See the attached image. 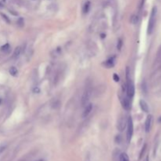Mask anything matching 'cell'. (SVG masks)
Listing matches in <instances>:
<instances>
[{"label": "cell", "instance_id": "cell-12", "mask_svg": "<svg viewBox=\"0 0 161 161\" xmlns=\"http://www.w3.org/2000/svg\"><path fill=\"white\" fill-rule=\"evenodd\" d=\"M9 74L11 75V76H17V73H18V71H17V69L15 67H11L9 68Z\"/></svg>", "mask_w": 161, "mask_h": 161}, {"label": "cell", "instance_id": "cell-18", "mask_svg": "<svg viewBox=\"0 0 161 161\" xmlns=\"http://www.w3.org/2000/svg\"><path fill=\"white\" fill-rule=\"evenodd\" d=\"M113 79H114L115 82H119V81H120V77H119V76H118L117 74L114 73V75H113Z\"/></svg>", "mask_w": 161, "mask_h": 161}, {"label": "cell", "instance_id": "cell-2", "mask_svg": "<svg viewBox=\"0 0 161 161\" xmlns=\"http://www.w3.org/2000/svg\"><path fill=\"white\" fill-rule=\"evenodd\" d=\"M157 9L156 6H154L152 9L151 14H150V17L149 20V25H148V33L150 35L153 33L155 24H156V17H157Z\"/></svg>", "mask_w": 161, "mask_h": 161}, {"label": "cell", "instance_id": "cell-11", "mask_svg": "<svg viewBox=\"0 0 161 161\" xmlns=\"http://www.w3.org/2000/svg\"><path fill=\"white\" fill-rule=\"evenodd\" d=\"M0 50H1V51L3 52V53H8L9 51V50H10V46H9V44L6 43V44L3 45L1 48H0Z\"/></svg>", "mask_w": 161, "mask_h": 161}, {"label": "cell", "instance_id": "cell-17", "mask_svg": "<svg viewBox=\"0 0 161 161\" xmlns=\"http://www.w3.org/2000/svg\"><path fill=\"white\" fill-rule=\"evenodd\" d=\"M131 21H132V23L134 24H135L137 22H138V17L137 16H133L132 17V19H131Z\"/></svg>", "mask_w": 161, "mask_h": 161}, {"label": "cell", "instance_id": "cell-21", "mask_svg": "<svg viewBox=\"0 0 161 161\" xmlns=\"http://www.w3.org/2000/svg\"><path fill=\"white\" fill-rule=\"evenodd\" d=\"M34 92H37V93H39V89L38 87L35 88V89H34Z\"/></svg>", "mask_w": 161, "mask_h": 161}, {"label": "cell", "instance_id": "cell-6", "mask_svg": "<svg viewBox=\"0 0 161 161\" xmlns=\"http://www.w3.org/2000/svg\"><path fill=\"white\" fill-rule=\"evenodd\" d=\"M152 123H153V116L151 115H149L146 118V123H145V130L146 132H149L150 129L152 127Z\"/></svg>", "mask_w": 161, "mask_h": 161}, {"label": "cell", "instance_id": "cell-15", "mask_svg": "<svg viewBox=\"0 0 161 161\" xmlns=\"http://www.w3.org/2000/svg\"><path fill=\"white\" fill-rule=\"evenodd\" d=\"M90 3L89 1H87V2L85 3L84 5V6H83V12L86 13H87L89 11V9H90Z\"/></svg>", "mask_w": 161, "mask_h": 161}, {"label": "cell", "instance_id": "cell-14", "mask_svg": "<svg viewBox=\"0 0 161 161\" xmlns=\"http://www.w3.org/2000/svg\"><path fill=\"white\" fill-rule=\"evenodd\" d=\"M120 161H129V157L126 153H122L120 156Z\"/></svg>", "mask_w": 161, "mask_h": 161}, {"label": "cell", "instance_id": "cell-4", "mask_svg": "<svg viewBox=\"0 0 161 161\" xmlns=\"http://www.w3.org/2000/svg\"><path fill=\"white\" fill-rule=\"evenodd\" d=\"M90 90H86L84 94L82 96L81 98V104L83 107L86 105H87L89 104V100H90Z\"/></svg>", "mask_w": 161, "mask_h": 161}, {"label": "cell", "instance_id": "cell-23", "mask_svg": "<svg viewBox=\"0 0 161 161\" xmlns=\"http://www.w3.org/2000/svg\"><path fill=\"white\" fill-rule=\"evenodd\" d=\"M37 161H45V160H42V159H41V160H37Z\"/></svg>", "mask_w": 161, "mask_h": 161}, {"label": "cell", "instance_id": "cell-22", "mask_svg": "<svg viewBox=\"0 0 161 161\" xmlns=\"http://www.w3.org/2000/svg\"><path fill=\"white\" fill-rule=\"evenodd\" d=\"M145 161H149V157H147L146 158V160H145Z\"/></svg>", "mask_w": 161, "mask_h": 161}, {"label": "cell", "instance_id": "cell-3", "mask_svg": "<svg viewBox=\"0 0 161 161\" xmlns=\"http://www.w3.org/2000/svg\"><path fill=\"white\" fill-rule=\"evenodd\" d=\"M127 142H130L131 140V138L133 136V133H134V123L131 117H129L127 119Z\"/></svg>", "mask_w": 161, "mask_h": 161}, {"label": "cell", "instance_id": "cell-19", "mask_svg": "<svg viewBox=\"0 0 161 161\" xmlns=\"http://www.w3.org/2000/svg\"><path fill=\"white\" fill-rule=\"evenodd\" d=\"M1 16L2 17V18L6 21L7 23H9V22H10V21H9V19L7 17V16H6V15H5V14H3V13H1Z\"/></svg>", "mask_w": 161, "mask_h": 161}, {"label": "cell", "instance_id": "cell-7", "mask_svg": "<svg viewBox=\"0 0 161 161\" xmlns=\"http://www.w3.org/2000/svg\"><path fill=\"white\" fill-rule=\"evenodd\" d=\"M93 109V105L92 104H88L87 105H86L85 106V109L83 112V115H82V117L83 118H87L90 113L91 112V111H92Z\"/></svg>", "mask_w": 161, "mask_h": 161}, {"label": "cell", "instance_id": "cell-5", "mask_svg": "<svg viewBox=\"0 0 161 161\" xmlns=\"http://www.w3.org/2000/svg\"><path fill=\"white\" fill-rule=\"evenodd\" d=\"M127 124V120L125 119V117H122L118 121V124H117V128L120 131H123L124 129L126 128Z\"/></svg>", "mask_w": 161, "mask_h": 161}, {"label": "cell", "instance_id": "cell-10", "mask_svg": "<svg viewBox=\"0 0 161 161\" xmlns=\"http://www.w3.org/2000/svg\"><path fill=\"white\" fill-rule=\"evenodd\" d=\"M105 66L106 68H112V67H113L114 66V58L112 57V58H110L109 59V60H107L105 63Z\"/></svg>", "mask_w": 161, "mask_h": 161}, {"label": "cell", "instance_id": "cell-1", "mask_svg": "<svg viewBox=\"0 0 161 161\" xmlns=\"http://www.w3.org/2000/svg\"><path fill=\"white\" fill-rule=\"evenodd\" d=\"M126 73H127V94L129 98H132L134 95H135V85H134L130 77V69H129L128 67H127Z\"/></svg>", "mask_w": 161, "mask_h": 161}, {"label": "cell", "instance_id": "cell-8", "mask_svg": "<svg viewBox=\"0 0 161 161\" xmlns=\"http://www.w3.org/2000/svg\"><path fill=\"white\" fill-rule=\"evenodd\" d=\"M139 105H140V107H141V109L143 112H149V108L148 104L146 103V101H145L144 100H140V101H139Z\"/></svg>", "mask_w": 161, "mask_h": 161}, {"label": "cell", "instance_id": "cell-9", "mask_svg": "<svg viewBox=\"0 0 161 161\" xmlns=\"http://www.w3.org/2000/svg\"><path fill=\"white\" fill-rule=\"evenodd\" d=\"M123 107L124 108V109L126 110H130L131 108V102L129 99L127 98H123Z\"/></svg>", "mask_w": 161, "mask_h": 161}, {"label": "cell", "instance_id": "cell-13", "mask_svg": "<svg viewBox=\"0 0 161 161\" xmlns=\"http://www.w3.org/2000/svg\"><path fill=\"white\" fill-rule=\"evenodd\" d=\"M20 52H21V48H20V46H18V47L16 48L15 50H14V52H13V57H14V58L18 57L20 56Z\"/></svg>", "mask_w": 161, "mask_h": 161}, {"label": "cell", "instance_id": "cell-16", "mask_svg": "<svg viewBox=\"0 0 161 161\" xmlns=\"http://www.w3.org/2000/svg\"><path fill=\"white\" fill-rule=\"evenodd\" d=\"M122 45H123V42H122V39H119L118 40V43H117V49L120 50H121V47H122Z\"/></svg>", "mask_w": 161, "mask_h": 161}, {"label": "cell", "instance_id": "cell-20", "mask_svg": "<svg viewBox=\"0 0 161 161\" xmlns=\"http://www.w3.org/2000/svg\"><path fill=\"white\" fill-rule=\"evenodd\" d=\"M6 146L5 145V146H0V154H1L2 153H3V151L5 149H6Z\"/></svg>", "mask_w": 161, "mask_h": 161}]
</instances>
